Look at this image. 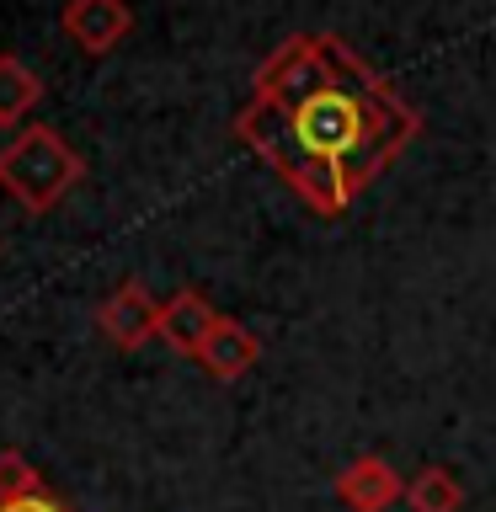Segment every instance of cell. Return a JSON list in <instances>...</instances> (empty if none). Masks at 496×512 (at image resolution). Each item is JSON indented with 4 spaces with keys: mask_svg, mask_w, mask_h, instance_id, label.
I'll use <instances>...</instances> for the list:
<instances>
[{
    "mask_svg": "<svg viewBox=\"0 0 496 512\" xmlns=\"http://www.w3.org/2000/svg\"><path fill=\"white\" fill-rule=\"evenodd\" d=\"M256 358H262V342L240 326V320H230V315H219V326L208 331V342L198 347V363L208 379H219V384H235L240 374H251L256 368Z\"/></svg>",
    "mask_w": 496,
    "mask_h": 512,
    "instance_id": "cell-6",
    "label": "cell"
},
{
    "mask_svg": "<svg viewBox=\"0 0 496 512\" xmlns=\"http://www.w3.org/2000/svg\"><path fill=\"white\" fill-rule=\"evenodd\" d=\"M80 176H86L80 155L64 144L59 128H48V123H27L22 134L0 150V187H6L27 214L59 208V198H70L80 187Z\"/></svg>",
    "mask_w": 496,
    "mask_h": 512,
    "instance_id": "cell-2",
    "label": "cell"
},
{
    "mask_svg": "<svg viewBox=\"0 0 496 512\" xmlns=\"http://www.w3.org/2000/svg\"><path fill=\"white\" fill-rule=\"evenodd\" d=\"M219 326V310L208 304L198 288H182L176 299L160 304V342L182 358H198V347L208 342V331Z\"/></svg>",
    "mask_w": 496,
    "mask_h": 512,
    "instance_id": "cell-7",
    "label": "cell"
},
{
    "mask_svg": "<svg viewBox=\"0 0 496 512\" xmlns=\"http://www.w3.org/2000/svg\"><path fill=\"white\" fill-rule=\"evenodd\" d=\"M406 502H411V512H464V486H459L454 470L427 464V470H416V480L406 486Z\"/></svg>",
    "mask_w": 496,
    "mask_h": 512,
    "instance_id": "cell-9",
    "label": "cell"
},
{
    "mask_svg": "<svg viewBox=\"0 0 496 512\" xmlns=\"http://www.w3.org/2000/svg\"><path fill=\"white\" fill-rule=\"evenodd\" d=\"M416 107L336 32H294L256 64L235 134L315 214H342L416 139Z\"/></svg>",
    "mask_w": 496,
    "mask_h": 512,
    "instance_id": "cell-1",
    "label": "cell"
},
{
    "mask_svg": "<svg viewBox=\"0 0 496 512\" xmlns=\"http://www.w3.org/2000/svg\"><path fill=\"white\" fill-rule=\"evenodd\" d=\"M27 496H48L43 475L32 470L27 454H16V448H0V502H27Z\"/></svg>",
    "mask_w": 496,
    "mask_h": 512,
    "instance_id": "cell-10",
    "label": "cell"
},
{
    "mask_svg": "<svg viewBox=\"0 0 496 512\" xmlns=\"http://www.w3.org/2000/svg\"><path fill=\"white\" fill-rule=\"evenodd\" d=\"M38 102H43V80L16 54H0V128L22 123Z\"/></svg>",
    "mask_w": 496,
    "mask_h": 512,
    "instance_id": "cell-8",
    "label": "cell"
},
{
    "mask_svg": "<svg viewBox=\"0 0 496 512\" xmlns=\"http://www.w3.org/2000/svg\"><path fill=\"white\" fill-rule=\"evenodd\" d=\"M336 502L347 512H384L390 502H400V475L390 459L379 454H358L347 470H336Z\"/></svg>",
    "mask_w": 496,
    "mask_h": 512,
    "instance_id": "cell-5",
    "label": "cell"
},
{
    "mask_svg": "<svg viewBox=\"0 0 496 512\" xmlns=\"http://www.w3.org/2000/svg\"><path fill=\"white\" fill-rule=\"evenodd\" d=\"M0 512H70V507L48 491V496H27V502H0Z\"/></svg>",
    "mask_w": 496,
    "mask_h": 512,
    "instance_id": "cell-11",
    "label": "cell"
},
{
    "mask_svg": "<svg viewBox=\"0 0 496 512\" xmlns=\"http://www.w3.org/2000/svg\"><path fill=\"white\" fill-rule=\"evenodd\" d=\"M96 326H102V336L118 352H134V347H144V342H155V336H160V304L150 299V288H144L139 278H123L102 299Z\"/></svg>",
    "mask_w": 496,
    "mask_h": 512,
    "instance_id": "cell-3",
    "label": "cell"
},
{
    "mask_svg": "<svg viewBox=\"0 0 496 512\" xmlns=\"http://www.w3.org/2000/svg\"><path fill=\"white\" fill-rule=\"evenodd\" d=\"M64 32L80 54H112L128 32H134V11L123 0H64Z\"/></svg>",
    "mask_w": 496,
    "mask_h": 512,
    "instance_id": "cell-4",
    "label": "cell"
}]
</instances>
